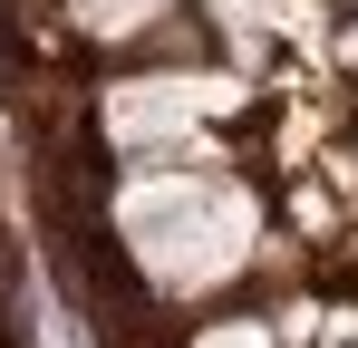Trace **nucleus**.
I'll list each match as a JSON object with an SVG mask.
<instances>
[{
    "label": "nucleus",
    "mask_w": 358,
    "mask_h": 348,
    "mask_svg": "<svg viewBox=\"0 0 358 348\" xmlns=\"http://www.w3.org/2000/svg\"><path fill=\"white\" fill-rule=\"evenodd\" d=\"M203 348H281V329H252V319H242V329H213Z\"/></svg>",
    "instance_id": "f03ea898"
},
{
    "label": "nucleus",
    "mask_w": 358,
    "mask_h": 348,
    "mask_svg": "<svg viewBox=\"0 0 358 348\" xmlns=\"http://www.w3.org/2000/svg\"><path fill=\"white\" fill-rule=\"evenodd\" d=\"M339 49H349V58H358V29H349V39H339Z\"/></svg>",
    "instance_id": "7ed1b4c3"
},
{
    "label": "nucleus",
    "mask_w": 358,
    "mask_h": 348,
    "mask_svg": "<svg viewBox=\"0 0 358 348\" xmlns=\"http://www.w3.org/2000/svg\"><path fill=\"white\" fill-rule=\"evenodd\" d=\"M136 252L165 271V290H203L223 281L242 252H252V203L233 184H165V194H136Z\"/></svg>",
    "instance_id": "f257e3e1"
}]
</instances>
